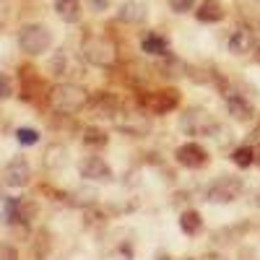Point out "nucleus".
I'll return each instance as SVG.
<instances>
[{
    "instance_id": "f257e3e1",
    "label": "nucleus",
    "mask_w": 260,
    "mask_h": 260,
    "mask_svg": "<svg viewBox=\"0 0 260 260\" xmlns=\"http://www.w3.org/2000/svg\"><path fill=\"white\" fill-rule=\"evenodd\" d=\"M86 102H89V94L76 83H60L50 91V107L55 112H62V115L78 112L81 107H86Z\"/></svg>"
},
{
    "instance_id": "f03ea898",
    "label": "nucleus",
    "mask_w": 260,
    "mask_h": 260,
    "mask_svg": "<svg viewBox=\"0 0 260 260\" xmlns=\"http://www.w3.org/2000/svg\"><path fill=\"white\" fill-rule=\"evenodd\" d=\"M52 45V34L47 26H39V24H26L24 29L18 31V47L24 50L26 55H42L47 52Z\"/></svg>"
},
{
    "instance_id": "7ed1b4c3",
    "label": "nucleus",
    "mask_w": 260,
    "mask_h": 260,
    "mask_svg": "<svg viewBox=\"0 0 260 260\" xmlns=\"http://www.w3.org/2000/svg\"><path fill=\"white\" fill-rule=\"evenodd\" d=\"M83 57L94 62V65H102V68H107V65H112L115 57H117V50L115 45L107 37H86L83 39Z\"/></svg>"
},
{
    "instance_id": "20e7f679",
    "label": "nucleus",
    "mask_w": 260,
    "mask_h": 260,
    "mask_svg": "<svg viewBox=\"0 0 260 260\" xmlns=\"http://www.w3.org/2000/svg\"><path fill=\"white\" fill-rule=\"evenodd\" d=\"M180 125H182V130H185L187 136H211L213 130H216L213 117H211L206 110H201V107H195V110H187V112L182 115Z\"/></svg>"
},
{
    "instance_id": "39448f33",
    "label": "nucleus",
    "mask_w": 260,
    "mask_h": 260,
    "mask_svg": "<svg viewBox=\"0 0 260 260\" xmlns=\"http://www.w3.org/2000/svg\"><path fill=\"white\" fill-rule=\"evenodd\" d=\"M240 192H242L240 177H221L208 187V201L211 203H232L234 198H240Z\"/></svg>"
},
{
    "instance_id": "423d86ee",
    "label": "nucleus",
    "mask_w": 260,
    "mask_h": 260,
    "mask_svg": "<svg viewBox=\"0 0 260 260\" xmlns=\"http://www.w3.org/2000/svg\"><path fill=\"white\" fill-rule=\"evenodd\" d=\"M29 177H31V167H29L26 156H13L6 167V185L24 187V185H29Z\"/></svg>"
},
{
    "instance_id": "0eeeda50",
    "label": "nucleus",
    "mask_w": 260,
    "mask_h": 260,
    "mask_svg": "<svg viewBox=\"0 0 260 260\" xmlns=\"http://www.w3.org/2000/svg\"><path fill=\"white\" fill-rule=\"evenodd\" d=\"M78 172H81V177H83V180H94V182H107V180L112 177L110 164H107L104 159H99V156L83 159V161L78 164Z\"/></svg>"
},
{
    "instance_id": "6e6552de",
    "label": "nucleus",
    "mask_w": 260,
    "mask_h": 260,
    "mask_svg": "<svg viewBox=\"0 0 260 260\" xmlns=\"http://www.w3.org/2000/svg\"><path fill=\"white\" fill-rule=\"evenodd\" d=\"M180 104V91L175 89H164V91H156L146 99V107L154 115H164V112H172L175 107Z\"/></svg>"
},
{
    "instance_id": "1a4fd4ad",
    "label": "nucleus",
    "mask_w": 260,
    "mask_h": 260,
    "mask_svg": "<svg viewBox=\"0 0 260 260\" xmlns=\"http://www.w3.org/2000/svg\"><path fill=\"white\" fill-rule=\"evenodd\" d=\"M175 156H177V161H180L182 167H187V169H201V167L208 161L206 148L198 146V143H185V146H180Z\"/></svg>"
},
{
    "instance_id": "9d476101",
    "label": "nucleus",
    "mask_w": 260,
    "mask_h": 260,
    "mask_svg": "<svg viewBox=\"0 0 260 260\" xmlns=\"http://www.w3.org/2000/svg\"><path fill=\"white\" fill-rule=\"evenodd\" d=\"M255 47V34L250 31V29H237L232 37H229V50L234 52V55H247L250 50Z\"/></svg>"
},
{
    "instance_id": "9b49d317",
    "label": "nucleus",
    "mask_w": 260,
    "mask_h": 260,
    "mask_svg": "<svg viewBox=\"0 0 260 260\" xmlns=\"http://www.w3.org/2000/svg\"><path fill=\"white\" fill-rule=\"evenodd\" d=\"M195 16H198V21H203V24H213V21L224 18V6L219 0H203L198 6V11H195Z\"/></svg>"
},
{
    "instance_id": "f8f14e48",
    "label": "nucleus",
    "mask_w": 260,
    "mask_h": 260,
    "mask_svg": "<svg viewBox=\"0 0 260 260\" xmlns=\"http://www.w3.org/2000/svg\"><path fill=\"white\" fill-rule=\"evenodd\" d=\"M117 16H120V21H125V24H141V21L146 18V8L141 3H122Z\"/></svg>"
},
{
    "instance_id": "ddd939ff",
    "label": "nucleus",
    "mask_w": 260,
    "mask_h": 260,
    "mask_svg": "<svg viewBox=\"0 0 260 260\" xmlns=\"http://www.w3.org/2000/svg\"><path fill=\"white\" fill-rule=\"evenodd\" d=\"M3 221H8V224L26 221L24 219V203H21V198H8L6 201V206H3Z\"/></svg>"
},
{
    "instance_id": "4468645a",
    "label": "nucleus",
    "mask_w": 260,
    "mask_h": 260,
    "mask_svg": "<svg viewBox=\"0 0 260 260\" xmlns=\"http://www.w3.org/2000/svg\"><path fill=\"white\" fill-rule=\"evenodd\" d=\"M201 226H203V219H201V213H198V211H185V213L180 216V229H182L187 237L198 234Z\"/></svg>"
},
{
    "instance_id": "2eb2a0df",
    "label": "nucleus",
    "mask_w": 260,
    "mask_h": 260,
    "mask_svg": "<svg viewBox=\"0 0 260 260\" xmlns=\"http://www.w3.org/2000/svg\"><path fill=\"white\" fill-rule=\"evenodd\" d=\"M55 11H57V16H60L62 21H71V24L81 18V8H78L76 0H57Z\"/></svg>"
},
{
    "instance_id": "dca6fc26",
    "label": "nucleus",
    "mask_w": 260,
    "mask_h": 260,
    "mask_svg": "<svg viewBox=\"0 0 260 260\" xmlns=\"http://www.w3.org/2000/svg\"><path fill=\"white\" fill-rule=\"evenodd\" d=\"M167 50H169L167 39L159 37V34H148V37L143 39V52H146V55H167Z\"/></svg>"
},
{
    "instance_id": "f3484780",
    "label": "nucleus",
    "mask_w": 260,
    "mask_h": 260,
    "mask_svg": "<svg viewBox=\"0 0 260 260\" xmlns=\"http://www.w3.org/2000/svg\"><path fill=\"white\" fill-rule=\"evenodd\" d=\"M229 112H232V117H237V120H250V115H252L250 104H245L240 96H232V99H229Z\"/></svg>"
},
{
    "instance_id": "a211bd4d",
    "label": "nucleus",
    "mask_w": 260,
    "mask_h": 260,
    "mask_svg": "<svg viewBox=\"0 0 260 260\" xmlns=\"http://www.w3.org/2000/svg\"><path fill=\"white\" fill-rule=\"evenodd\" d=\"M232 161H234L237 167H250V164L255 161V151H252L250 146H242V148H237L234 154H232Z\"/></svg>"
},
{
    "instance_id": "6ab92c4d",
    "label": "nucleus",
    "mask_w": 260,
    "mask_h": 260,
    "mask_svg": "<svg viewBox=\"0 0 260 260\" xmlns=\"http://www.w3.org/2000/svg\"><path fill=\"white\" fill-rule=\"evenodd\" d=\"M83 143L86 146H107V133H102L96 127H89L83 133Z\"/></svg>"
},
{
    "instance_id": "aec40b11",
    "label": "nucleus",
    "mask_w": 260,
    "mask_h": 260,
    "mask_svg": "<svg viewBox=\"0 0 260 260\" xmlns=\"http://www.w3.org/2000/svg\"><path fill=\"white\" fill-rule=\"evenodd\" d=\"M16 138H18V143H24V146H34L39 141V133H37L34 127H18L16 130Z\"/></svg>"
},
{
    "instance_id": "412c9836",
    "label": "nucleus",
    "mask_w": 260,
    "mask_h": 260,
    "mask_svg": "<svg viewBox=\"0 0 260 260\" xmlns=\"http://www.w3.org/2000/svg\"><path fill=\"white\" fill-rule=\"evenodd\" d=\"M60 151H65V148H60V146H50V148H47V159H45L47 167H60V164H65V154L57 156Z\"/></svg>"
},
{
    "instance_id": "4be33fe9",
    "label": "nucleus",
    "mask_w": 260,
    "mask_h": 260,
    "mask_svg": "<svg viewBox=\"0 0 260 260\" xmlns=\"http://www.w3.org/2000/svg\"><path fill=\"white\" fill-rule=\"evenodd\" d=\"M11 94H13V83H11V78L0 73V102L11 99Z\"/></svg>"
},
{
    "instance_id": "5701e85b",
    "label": "nucleus",
    "mask_w": 260,
    "mask_h": 260,
    "mask_svg": "<svg viewBox=\"0 0 260 260\" xmlns=\"http://www.w3.org/2000/svg\"><path fill=\"white\" fill-rule=\"evenodd\" d=\"M192 3H195V0H169V6H172L175 13H187L192 8Z\"/></svg>"
},
{
    "instance_id": "b1692460",
    "label": "nucleus",
    "mask_w": 260,
    "mask_h": 260,
    "mask_svg": "<svg viewBox=\"0 0 260 260\" xmlns=\"http://www.w3.org/2000/svg\"><path fill=\"white\" fill-rule=\"evenodd\" d=\"M0 260H18L16 247H11V245H0Z\"/></svg>"
},
{
    "instance_id": "393cba45",
    "label": "nucleus",
    "mask_w": 260,
    "mask_h": 260,
    "mask_svg": "<svg viewBox=\"0 0 260 260\" xmlns=\"http://www.w3.org/2000/svg\"><path fill=\"white\" fill-rule=\"evenodd\" d=\"M89 6H91L94 11H104L107 6H110V0H89Z\"/></svg>"
},
{
    "instance_id": "a878e982",
    "label": "nucleus",
    "mask_w": 260,
    "mask_h": 260,
    "mask_svg": "<svg viewBox=\"0 0 260 260\" xmlns=\"http://www.w3.org/2000/svg\"><path fill=\"white\" fill-rule=\"evenodd\" d=\"M203 260H224V257H221V255H206Z\"/></svg>"
}]
</instances>
